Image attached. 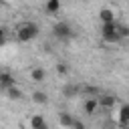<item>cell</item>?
Listing matches in <instances>:
<instances>
[{
	"label": "cell",
	"mask_w": 129,
	"mask_h": 129,
	"mask_svg": "<svg viewBox=\"0 0 129 129\" xmlns=\"http://www.w3.org/2000/svg\"><path fill=\"white\" fill-rule=\"evenodd\" d=\"M14 34H16V38H18L20 42H30V40L36 38V34H38V26H36L34 22H22V24L16 26Z\"/></svg>",
	"instance_id": "obj_1"
},
{
	"label": "cell",
	"mask_w": 129,
	"mask_h": 129,
	"mask_svg": "<svg viewBox=\"0 0 129 129\" xmlns=\"http://www.w3.org/2000/svg\"><path fill=\"white\" fill-rule=\"evenodd\" d=\"M101 36H103V40H105V42H109V44L119 42V40H121V36H119V32H117V22L101 24Z\"/></svg>",
	"instance_id": "obj_2"
},
{
	"label": "cell",
	"mask_w": 129,
	"mask_h": 129,
	"mask_svg": "<svg viewBox=\"0 0 129 129\" xmlns=\"http://www.w3.org/2000/svg\"><path fill=\"white\" fill-rule=\"evenodd\" d=\"M52 32H54V36L60 38V40H64V38H69V36L73 34V30H71V26H69L67 22H56L54 28H52Z\"/></svg>",
	"instance_id": "obj_3"
},
{
	"label": "cell",
	"mask_w": 129,
	"mask_h": 129,
	"mask_svg": "<svg viewBox=\"0 0 129 129\" xmlns=\"http://www.w3.org/2000/svg\"><path fill=\"white\" fill-rule=\"evenodd\" d=\"M99 105H101L103 109H113V107L117 105V97L111 95V93H101V95H99Z\"/></svg>",
	"instance_id": "obj_4"
},
{
	"label": "cell",
	"mask_w": 129,
	"mask_h": 129,
	"mask_svg": "<svg viewBox=\"0 0 129 129\" xmlns=\"http://www.w3.org/2000/svg\"><path fill=\"white\" fill-rule=\"evenodd\" d=\"M85 113L87 115H95L99 109H101V105H99V97H89V99H85Z\"/></svg>",
	"instance_id": "obj_5"
},
{
	"label": "cell",
	"mask_w": 129,
	"mask_h": 129,
	"mask_svg": "<svg viewBox=\"0 0 129 129\" xmlns=\"http://www.w3.org/2000/svg\"><path fill=\"white\" fill-rule=\"evenodd\" d=\"M117 125L119 127H129V105H123L119 109V115H117Z\"/></svg>",
	"instance_id": "obj_6"
},
{
	"label": "cell",
	"mask_w": 129,
	"mask_h": 129,
	"mask_svg": "<svg viewBox=\"0 0 129 129\" xmlns=\"http://www.w3.org/2000/svg\"><path fill=\"white\" fill-rule=\"evenodd\" d=\"M0 85H2V89L6 91V89H10V87H14V85H16V79H14L8 71H4V73L0 75Z\"/></svg>",
	"instance_id": "obj_7"
},
{
	"label": "cell",
	"mask_w": 129,
	"mask_h": 129,
	"mask_svg": "<svg viewBox=\"0 0 129 129\" xmlns=\"http://www.w3.org/2000/svg\"><path fill=\"white\" fill-rule=\"evenodd\" d=\"M30 129H48V125H46L42 115H32L30 117Z\"/></svg>",
	"instance_id": "obj_8"
},
{
	"label": "cell",
	"mask_w": 129,
	"mask_h": 129,
	"mask_svg": "<svg viewBox=\"0 0 129 129\" xmlns=\"http://www.w3.org/2000/svg\"><path fill=\"white\" fill-rule=\"evenodd\" d=\"M99 18H101L103 24H111V22H115V12H113L111 8H103V10L99 12Z\"/></svg>",
	"instance_id": "obj_9"
},
{
	"label": "cell",
	"mask_w": 129,
	"mask_h": 129,
	"mask_svg": "<svg viewBox=\"0 0 129 129\" xmlns=\"http://www.w3.org/2000/svg\"><path fill=\"white\" fill-rule=\"evenodd\" d=\"M81 95H85L89 99V97H99L101 91L97 87H93V85H81Z\"/></svg>",
	"instance_id": "obj_10"
},
{
	"label": "cell",
	"mask_w": 129,
	"mask_h": 129,
	"mask_svg": "<svg viewBox=\"0 0 129 129\" xmlns=\"http://www.w3.org/2000/svg\"><path fill=\"white\" fill-rule=\"evenodd\" d=\"M58 123H60L62 127H67V129H73V123H75V119H73L69 113H58Z\"/></svg>",
	"instance_id": "obj_11"
},
{
	"label": "cell",
	"mask_w": 129,
	"mask_h": 129,
	"mask_svg": "<svg viewBox=\"0 0 129 129\" xmlns=\"http://www.w3.org/2000/svg\"><path fill=\"white\" fill-rule=\"evenodd\" d=\"M44 69H40V67H36V69H32L30 71V79L34 81V83H40V81H44Z\"/></svg>",
	"instance_id": "obj_12"
},
{
	"label": "cell",
	"mask_w": 129,
	"mask_h": 129,
	"mask_svg": "<svg viewBox=\"0 0 129 129\" xmlns=\"http://www.w3.org/2000/svg\"><path fill=\"white\" fill-rule=\"evenodd\" d=\"M81 95V85H67L64 87V97H77Z\"/></svg>",
	"instance_id": "obj_13"
},
{
	"label": "cell",
	"mask_w": 129,
	"mask_h": 129,
	"mask_svg": "<svg viewBox=\"0 0 129 129\" xmlns=\"http://www.w3.org/2000/svg\"><path fill=\"white\" fill-rule=\"evenodd\" d=\"M60 10V0H46V12L48 14H56Z\"/></svg>",
	"instance_id": "obj_14"
},
{
	"label": "cell",
	"mask_w": 129,
	"mask_h": 129,
	"mask_svg": "<svg viewBox=\"0 0 129 129\" xmlns=\"http://www.w3.org/2000/svg\"><path fill=\"white\" fill-rule=\"evenodd\" d=\"M6 95H8L10 99H20V97H22V91H20V89H18V87L14 85V87L6 89Z\"/></svg>",
	"instance_id": "obj_15"
},
{
	"label": "cell",
	"mask_w": 129,
	"mask_h": 129,
	"mask_svg": "<svg viewBox=\"0 0 129 129\" xmlns=\"http://www.w3.org/2000/svg\"><path fill=\"white\" fill-rule=\"evenodd\" d=\"M32 101L38 103V105L46 103V93H42V91H34V93H32Z\"/></svg>",
	"instance_id": "obj_16"
},
{
	"label": "cell",
	"mask_w": 129,
	"mask_h": 129,
	"mask_svg": "<svg viewBox=\"0 0 129 129\" xmlns=\"http://www.w3.org/2000/svg\"><path fill=\"white\" fill-rule=\"evenodd\" d=\"M117 32H119L121 38H127L129 36V26L127 24H117Z\"/></svg>",
	"instance_id": "obj_17"
},
{
	"label": "cell",
	"mask_w": 129,
	"mask_h": 129,
	"mask_svg": "<svg viewBox=\"0 0 129 129\" xmlns=\"http://www.w3.org/2000/svg\"><path fill=\"white\" fill-rule=\"evenodd\" d=\"M56 73H58L60 77H64V75L69 73V67H67V62H58V64H56Z\"/></svg>",
	"instance_id": "obj_18"
},
{
	"label": "cell",
	"mask_w": 129,
	"mask_h": 129,
	"mask_svg": "<svg viewBox=\"0 0 129 129\" xmlns=\"http://www.w3.org/2000/svg\"><path fill=\"white\" fill-rule=\"evenodd\" d=\"M73 129H85V123H81V121H77V119H75V123H73Z\"/></svg>",
	"instance_id": "obj_19"
},
{
	"label": "cell",
	"mask_w": 129,
	"mask_h": 129,
	"mask_svg": "<svg viewBox=\"0 0 129 129\" xmlns=\"http://www.w3.org/2000/svg\"><path fill=\"white\" fill-rule=\"evenodd\" d=\"M125 129H129V127H125Z\"/></svg>",
	"instance_id": "obj_20"
}]
</instances>
